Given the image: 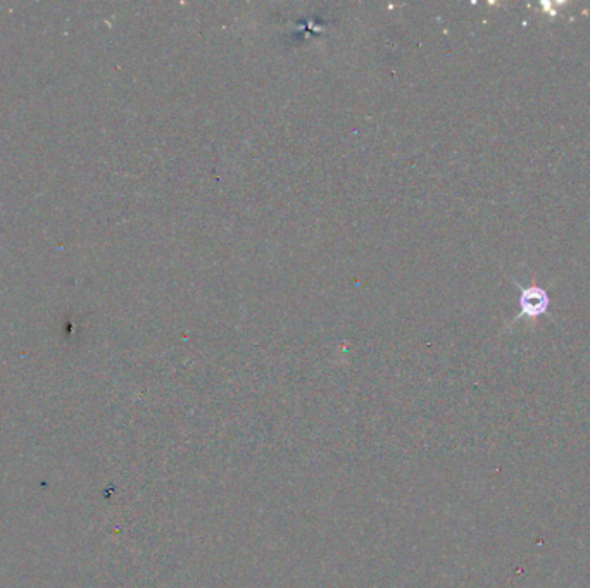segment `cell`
<instances>
[{"mask_svg":"<svg viewBox=\"0 0 590 588\" xmlns=\"http://www.w3.org/2000/svg\"><path fill=\"white\" fill-rule=\"evenodd\" d=\"M521 307L527 314L535 316V314L544 313L545 307H547V299L538 288H530L521 295Z\"/></svg>","mask_w":590,"mask_h":588,"instance_id":"cell-1","label":"cell"}]
</instances>
